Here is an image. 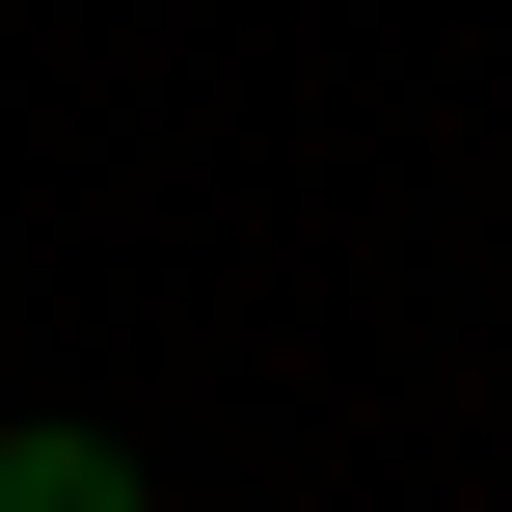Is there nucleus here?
<instances>
[{
    "label": "nucleus",
    "instance_id": "1",
    "mask_svg": "<svg viewBox=\"0 0 512 512\" xmlns=\"http://www.w3.org/2000/svg\"><path fill=\"white\" fill-rule=\"evenodd\" d=\"M0 512H135V459L108 432H0Z\"/></svg>",
    "mask_w": 512,
    "mask_h": 512
}]
</instances>
